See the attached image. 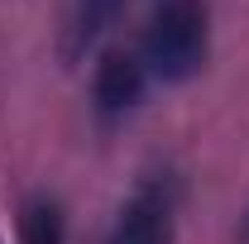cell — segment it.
Returning <instances> with one entry per match:
<instances>
[{"label": "cell", "instance_id": "6da1fadb", "mask_svg": "<svg viewBox=\"0 0 249 244\" xmlns=\"http://www.w3.org/2000/svg\"><path fill=\"white\" fill-rule=\"evenodd\" d=\"M139 62L149 82L182 87L211 58V10L206 0H158L139 34Z\"/></svg>", "mask_w": 249, "mask_h": 244}, {"label": "cell", "instance_id": "7a4b0ae2", "mask_svg": "<svg viewBox=\"0 0 249 244\" xmlns=\"http://www.w3.org/2000/svg\"><path fill=\"white\" fill-rule=\"evenodd\" d=\"M173 225H178V177L149 173L115 211L106 244H173Z\"/></svg>", "mask_w": 249, "mask_h": 244}, {"label": "cell", "instance_id": "3957f363", "mask_svg": "<svg viewBox=\"0 0 249 244\" xmlns=\"http://www.w3.org/2000/svg\"><path fill=\"white\" fill-rule=\"evenodd\" d=\"M149 96V72L134 48H106L91 67V110L106 124L129 120Z\"/></svg>", "mask_w": 249, "mask_h": 244}, {"label": "cell", "instance_id": "277c9868", "mask_svg": "<svg viewBox=\"0 0 249 244\" xmlns=\"http://www.w3.org/2000/svg\"><path fill=\"white\" fill-rule=\"evenodd\" d=\"M19 244H67V206L53 192H38L19 211Z\"/></svg>", "mask_w": 249, "mask_h": 244}, {"label": "cell", "instance_id": "5b68a950", "mask_svg": "<svg viewBox=\"0 0 249 244\" xmlns=\"http://www.w3.org/2000/svg\"><path fill=\"white\" fill-rule=\"evenodd\" d=\"M115 10H120V0H77V15H72V29H67V48L72 53L91 48L96 34L115 19Z\"/></svg>", "mask_w": 249, "mask_h": 244}]
</instances>
